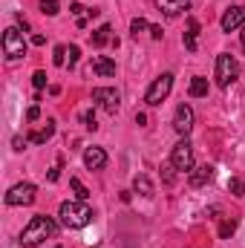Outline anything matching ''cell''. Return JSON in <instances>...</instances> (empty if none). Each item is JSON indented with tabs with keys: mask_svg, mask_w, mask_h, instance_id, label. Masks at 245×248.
<instances>
[{
	"mask_svg": "<svg viewBox=\"0 0 245 248\" xmlns=\"http://www.w3.org/2000/svg\"><path fill=\"white\" fill-rule=\"evenodd\" d=\"M32 44H35V46H44V44H46V38H44V35H32Z\"/></svg>",
	"mask_w": 245,
	"mask_h": 248,
	"instance_id": "36",
	"label": "cell"
},
{
	"mask_svg": "<svg viewBox=\"0 0 245 248\" xmlns=\"http://www.w3.org/2000/svg\"><path fill=\"white\" fill-rule=\"evenodd\" d=\"M156 6H159L162 15H168V17H179L182 12L190 9V0H156Z\"/></svg>",
	"mask_w": 245,
	"mask_h": 248,
	"instance_id": "13",
	"label": "cell"
},
{
	"mask_svg": "<svg viewBox=\"0 0 245 248\" xmlns=\"http://www.w3.org/2000/svg\"><path fill=\"white\" fill-rule=\"evenodd\" d=\"M78 55H81V52H78V46H69V66H75V63H78Z\"/></svg>",
	"mask_w": 245,
	"mask_h": 248,
	"instance_id": "31",
	"label": "cell"
},
{
	"mask_svg": "<svg viewBox=\"0 0 245 248\" xmlns=\"http://www.w3.org/2000/svg\"><path fill=\"white\" fill-rule=\"evenodd\" d=\"M55 231H58V225L52 222V217L38 214V217H32V222L23 228V234H20V246L32 248V246H38V243H44L46 237H52Z\"/></svg>",
	"mask_w": 245,
	"mask_h": 248,
	"instance_id": "2",
	"label": "cell"
},
{
	"mask_svg": "<svg viewBox=\"0 0 245 248\" xmlns=\"http://www.w3.org/2000/svg\"><path fill=\"white\" fill-rule=\"evenodd\" d=\"M58 179H61V165H58V168H52V170H49V182H58Z\"/></svg>",
	"mask_w": 245,
	"mask_h": 248,
	"instance_id": "35",
	"label": "cell"
},
{
	"mask_svg": "<svg viewBox=\"0 0 245 248\" xmlns=\"http://www.w3.org/2000/svg\"><path fill=\"white\" fill-rule=\"evenodd\" d=\"M173 130H176L179 136H187V133L193 130V110H190V104H179V107H176Z\"/></svg>",
	"mask_w": 245,
	"mask_h": 248,
	"instance_id": "10",
	"label": "cell"
},
{
	"mask_svg": "<svg viewBox=\"0 0 245 248\" xmlns=\"http://www.w3.org/2000/svg\"><path fill=\"white\" fill-rule=\"evenodd\" d=\"M90 41H92V46H107V44H113V26H110V23L98 26Z\"/></svg>",
	"mask_w": 245,
	"mask_h": 248,
	"instance_id": "15",
	"label": "cell"
},
{
	"mask_svg": "<svg viewBox=\"0 0 245 248\" xmlns=\"http://www.w3.org/2000/svg\"><path fill=\"white\" fill-rule=\"evenodd\" d=\"M187 95H190V98H205V95H208V78L193 75V78H190V87H187Z\"/></svg>",
	"mask_w": 245,
	"mask_h": 248,
	"instance_id": "16",
	"label": "cell"
},
{
	"mask_svg": "<svg viewBox=\"0 0 245 248\" xmlns=\"http://www.w3.org/2000/svg\"><path fill=\"white\" fill-rule=\"evenodd\" d=\"M35 199H38V187L32 185V182H20V185L9 187V193H6V205H12V208L32 205Z\"/></svg>",
	"mask_w": 245,
	"mask_h": 248,
	"instance_id": "8",
	"label": "cell"
},
{
	"mask_svg": "<svg viewBox=\"0 0 245 248\" xmlns=\"http://www.w3.org/2000/svg\"><path fill=\"white\" fill-rule=\"evenodd\" d=\"M15 20H17V26H20L23 32H29V20H26L23 15H15Z\"/></svg>",
	"mask_w": 245,
	"mask_h": 248,
	"instance_id": "32",
	"label": "cell"
},
{
	"mask_svg": "<svg viewBox=\"0 0 245 248\" xmlns=\"http://www.w3.org/2000/svg\"><path fill=\"white\" fill-rule=\"evenodd\" d=\"M170 165H173L179 173H190V170L196 168V159H193V144L187 141V136H184L182 141H176V144H173V150H170Z\"/></svg>",
	"mask_w": 245,
	"mask_h": 248,
	"instance_id": "4",
	"label": "cell"
},
{
	"mask_svg": "<svg viewBox=\"0 0 245 248\" xmlns=\"http://www.w3.org/2000/svg\"><path fill=\"white\" fill-rule=\"evenodd\" d=\"M228 190H231L234 196H240V199H243V196H245V182H243V179H231V182H228Z\"/></svg>",
	"mask_w": 245,
	"mask_h": 248,
	"instance_id": "24",
	"label": "cell"
},
{
	"mask_svg": "<svg viewBox=\"0 0 245 248\" xmlns=\"http://www.w3.org/2000/svg\"><path fill=\"white\" fill-rule=\"evenodd\" d=\"M26 141H29V139H20V136H15V139H12V147H15V150L20 153V150L26 147Z\"/></svg>",
	"mask_w": 245,
	"mask_h": 248,
	"instance_id": "30",
	"label": "cell"
},
{
	"mask_svg": "<svg viewBox=\"0 0 245 248\" xmlns=\"http://www.w3.org/2000/svg\"><path fill=\"white\" fill-rule=\"evenodd\" d=\"M58 217H61V225H63V228H69V231L84 228V225H90V222H92V211H90V205H87L84 199H69V202H61Z\"/></svg>",
	"mask_w": 245,
	"mask_h": 248,
	"instance_id": "1",
	"label": "cell"
},
{
	"mask_svg": "<svg viewBox=\"0 0 245 248\" xmlns=\"http://www.w3.org/2000/svg\"><path fill=\"white\" fill-rule=\"evenodd\" d=\"M219 26H222V32H237L240 26H245V6H231V9L222 15Z\"/></svg>",
	"mask_w": 245,
	"mask_h": 248,
	"instance_id": "9",
	"label": "cell"
},
{
	"mask_svg": "<svg viewBox=\"0 0 245 248\" xmlns=\"http://www.w3.org/2000/svg\"><path fill=\"white\" fill-rule=\"evenodd\" d=\"M144 29H150L144 17H133V20H130V35H133V38H138V32H144Z\"/></svg>",
	"mask_w": 245,
	"mask_h": 248,
	"instance_id": "22",
	"label": "cell"
},
{
	"mask_svg": "<svg viewBox=\"0 0 245 248\" xmlns=\"http://www.w3.org/2000/svg\"><path fill=\"white\" fill-rule=\"evenodd\" d=\"M52 133H55V122H46L44 130H32V133H29V141H32V144H44V141L52 139Z\"/></svg>",
	"mask_w": 245,
	"mask_h": 248,
	"instance_id": "18",
	"label": "cell"
},
{
	"mask_svg": "<svg viewBox=\"0 0 245 248\" xmlns=\"http://www.w3.org/2000/svg\"><path fill=\"white\" fill-rule=\"evenodd\" d=\"M58 9H61V6H58V0H41V12H44V15L55 17V15H58Z\"/></svg>",
	"mask_w": 245,
	"mask_h": 248,
	"instance_id": "23",
	"label": "cell"
},
{
	"mask_svg": "<svg viewBox=\"0 0 245 248\" xmlns=\"http://www.w3.org/2000/svg\"><path fill=\"white\" fill-rule=\"evenodd\" d=\"M234 231H237V219H234V217H231V219H222V225H219V237H222V240H231Z\"/></svg>",
	"mask_w": 245,
	"mask_h": 248,
	"instance_id": "20",
	"label": "cell"
},
{
	"mask_svg": "<svg viewBox=\"0 0 245 248\" xmlns=\"http://www.w3.org/2000/svg\"><path fill=\"white\" fill-rule=\"evenodd\" d=\"M237 75H240L237 58H234L231 52H219V55H216V84H219L222 90H228V87L237 81Z\"/></svg>",
	"mask_w": 245,
	"mask_h": 248,
	"instance_id": "3",
	"label": "cell"
},
{
	"mask_svg": "<svg viewBox=\"0 0 245 248\" xmlns=\"http://www.w3.org/2000/svg\"><path fill=\"white\" fill-rule=\"evenodd\" d=\"M92 101H95L104 113H110V116H116L119 107H122V95H119V90H113V87H95V90H92Z\"/></svg>",
	"mask_w": 245,
	"mask_h": 248,
	"instance_id": "7",
	"label": "cell"
},
{
	"mask_svg": "<svg viewBox=\"0 0 245 248\" xmlns=\"http://www.w3.org/2000/svg\"><path fill=\"white\" fill-rule=\"evenodd\" d=\"M32 84H35V90H38V93H41V90H44V87H46V72H44V69H38V72H35V75H32Z\"/></svg>",
	"mask_w": 245,
	"mask_h": 248,
	"instance_id": "27",
	"label": "cell"
},
{
	"mask_svg": "<svg viewBox=\"0 0 245 248\" xmlns=\"http://www.w3.org/2000/svg\"><path fill=\"white\" fill-rule=\"evenodd\" d=\"M133 190L138 193V196H144V199H150V196H156V187H153V182L144 176V173H138L136 179H133Z\"/></svg>",
	"mask_w": 245,
	"mask_h": 248,
	"instance_id": "14",
	"label": "cell"
},
{
	"mask_svg": "<svg viewBox=\"0 0 245 248\" xmlns=\"http://www.w3.org/2000/svg\"><path fill=\"white\" fill-rule=\"evenodd\" d=\"M3 52H6V58L9 61H17V58H23L26 55V41H23V35H20V29H6L3 32Z\"/></svg>",
	"mask_w": 245,
	"mask_h": 248,
	"instance_id": "6",
	"label": "cell"
},
{
	"mask_svg": "<svg viewBox=\"0 0 245 248\" xmlns=\"http://www.w3.org/2000/svg\"><path fill=\"white\" fill-rule=\"evenodd\" d=\"M66 52H69L66 46H55V55H52V63H55V66H63V63H66Z\"/></svg>",
	"mask_w": 245,
	"mask_h": 248,
	"instance_id": "26",
	"label": "cell"
},
{
	"mask_svg": "<svg viewBox=\"0 0 245 248\" xmlns=\"http://www.w3.org/2000/svg\"><path fill=\"white\" fill-rule=\"evenodd\" d=\"M84 165H87V170H101V168L107 165L104 147H87V150H84Z\"/></svg>",
	"mask_w": 245,
	"mask_h": 248,
	"instance_id": "12",
	"label": "cell"
},
{
	"mask_svg": "<svg viewBox=\"0 0 245 248\" xmlns=\"http://www.w3.org/2000/svg\"><path fill=\"white\" fill-rule=\"evenodd\" d=\"M84 124H87V130H92V133L98 130V122H95V113H92V110H90V113H84Z\"/></svg>",
	"mask_w": 245,
	"mask_h": 248,
	"instance_id": "28",
	"label": "cell"
},
{
	"mask_svg": "<svg viewBox=\"0 0 245 248\" xmlns=\"http://www.w3.org/2000/svg\"><path fill=\"white\" fill-rule=\"evenodd\" d=\"M26 119H29V122H38V119H41V107H38V104H32V107H29V113H26Z\"/></svg>",
	"mask_w": 245,
	"mask_h": 248,
	"instance_id": "29",
	"label": "cell"
},
{
	"mask_svg": "<svg viewBox=\"0 0 245 248\" xmlns=\"http://www.w3.org/2000/svg\"><path fill=\"white\" fill-rule=\"evenodd\" d=\"M243 49H245V32H243Z\"/></svg>",
	"mask_w": 245,
	"mask_h": 248,
	"instance_id": "37",
	"label": "cell"
},
{
	"mask_svg": "<svg viewBox=\"0 0 245 248\" xmlns=\"http://www.w3.org/2000/svg\"><path fill=\"white\" fill-rule=\"evenodd\" d=\"M69 187L75 190V199H84V202L90 199V190L81 185V179H75V176H72V179H69Z\"/></svg>",
	"mask_w": 245,
	"mask_h": 248,
	"instance_id": "21",
	"label": "cell"
},
{
	"mask_svg": "<svg viewBox=\"0 0 245 248\" xmlns=\"http://www.w3.org/2000/svg\"><path fill=\"white\" fill-rule=\"evenodd\" d=\"M214 165H199V168H193L190 173H187V185L190 187H202V185H208L211 179H214Z\"/></svg>",
	"mask_w": 245,
	"mask_h": 248,
	"instance_id": "11",
	"label": "cell"
},
{
	"mask_svg": "<svg viewBox=\"0 0 245 248\" xmlns=\"http://www.w3.org/2000/svg\"><path fill=\"white\" fill-rule=\"evenodd\" d=\"M162 35H165L162 26H150V38H153V41H162Z\"/></svg>",
	"mask_w": 245,
	"mask_h": 248,
	"instance_id": "33",
	"label": "cell"
},
{
	"mask_svg": "<svg viewBox=\"0 0 245 248\" xmlns=\"http://www.w3.org/2000/svg\"><path fill=\"white\" fill-rule=\"evenodd\" d=\"M92 72L101 75V78H113V75H116V61H110V58H95V61H92Z\"/></svg>",
	"mask_w": 245,
	"mask_h": 248,
	"instance_id": "17",
	"label": "cell"
},
{
	"mask_svg": "<svg viewBox=\"0 0 245 248\" xmlns=\"http://www.w3.org/2000/svg\"><path fill=\"white\" fill-rule=\"evenodd\" d=\"M170 90H173V75L170 72H162L150 87H147V93H144V101L150 104V107H159L168 95H170Z\"/></svg>",
	"mask_w": 245,
	"mask_h": 248,
	"instance_id": "5",
	"label": "cell"
},
{
	"mask_svg": "<svg viewBox=\"0 0 245 248\" xmlns=\"http://www.w3.org/2000/svg\"><path fill=\"white\" fill-rule=\"evenodd\" d=\"M69 12H72V15H78V17H81V15H84V12H87V9H84V6H81V3H72V6H69Z\"/></svg>",
	"mask_w": 245,
	"mask_h": 248,
	"instance_id": "34",
	"label": "cell"
},
{
	"mask_svg": "<svg viewBox=\"0 0 245 248\" xmlns=\"http://www.w3.org/2000/svg\"><path fill=\"white\" fill-rule=\"evenodd\" d=\"M176 168L173 165H162V179H165V185H173L176 182V173H173Z\"/></svg>",
	"mask_w": 245,
	"mask_h": 248,
	"instance_id": "25",
	"label": "cell"
},
{
	"mask_svg": "<svg viewBox=\"0 0 245 248\" xmlns=\"http://www.w3.org/2000/svg\"><path fill=\"white\" fill-rule=\"evenodd\" d=\"M196 35H199V20L190 17V20H187V32H184V46H187L190 52H196Z\"/></svg>",
	"mask_w": 245,
	"mask_h": 248,
	"instance_id": "19",
	"label": "cell"
}]
</instances>
